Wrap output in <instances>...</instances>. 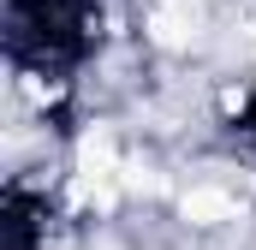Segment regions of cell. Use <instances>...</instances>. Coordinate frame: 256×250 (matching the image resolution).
Listing matches in <instances>:
<instances>
[{
    "label": "cell",
    "instance_id": "cell-1",
    "mask_svg": "<svg viewBox=\"0 0 256 250\" xmlns=\"http://www.w3.org/2000/svg\"><path fill=\"white\" fill-rule=\"evenodd\" d=\"M173 208H179V220L196 226V232H238V226L250 220L244 190L232 185L226 173H196L191 185L173 190Z\"/></svg>",
    "mask_w": 256,
    "mask_h": 250
},
{
    "label": "cell",
    "instance_id": "cell-2",
    "mask_svg": "<svg viewBox=\"0 0 256 250\" xmlns=\"http://www.w3.org/2000/svg\"><path fill=\"white\" fill-rule=\"evenodd\" d=\"M208 0H143V42L155 54H191L208 42Z\"/></svg>",
    "mask_w": 256,
    "mask_h": 250
}]
</instances>
